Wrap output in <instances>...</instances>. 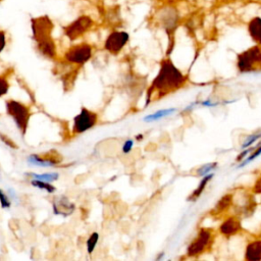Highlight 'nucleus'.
Returning a JSON list of instances; mask_svg holds the SVG:
<instances>
[{
	"instance_id": "1",
	"label": "nucleus",
	"mask_w": 261,
	"mask_h": 261,
	"mask_svg": "<svg viewBox=\"0 0 261 261\" xmlns=\"http://www.w3.org/2000/svg\"><path fill=\"white\" fill-rule=\"evenodd\" d=\"M185 81L186 77L170 60H163L157 76L149 88L147 103L153 98L160 99L161 97L176 91L185 84Z\"/></svg>"
},
{
	"instance_id": "24",
	"label": "nucleus",
	"mask_w": 261,
	"mask_h": 261,
	"mask_svg": "<svg viewBox=\"0 0 261 261\" xmlns=\"http://www.w3.org/2000/svg\"><path fill=\"white\" fill-rule=\"evenodd\" d=\"M259 138H261V133H260V134H255V135H252V136L248 137V138L245 140V142L243 143L242 148H247L248 146L252 145L255 141H257Z\"/></svg>"
},
{
	"instance_id": "5",
	"label": "nucleus",
	"mask_w": 261,
	"mask_h": 261,
	"mask_svg": "<svg viewBox=\"0 0 261 261\" xmlns=\"http://www.w3.org/2000/svg\"><path fill=\"white\" fill-rule=\"evenodd\" d=\"M98 122V115L96 112H93L85 107H83L79 114L73 117L72 124V134L80 135L90 128L94 127Z\"/></svg>"
},
{
	"instance_id": "3",
	"label": "nucleus",
	"mask_w": 261,
	"mask_h": 261,
	"mask_svg": "<svg viewBox=\"0 0 261 261\" xmlns=\"http://www.w3.org/2000/svg\"><path fill=\"white\" fill-rule=\"evenodd\" d=\"M5 108L7 114L12 118L21 136H24L32 115L29 106L19 101L10 99L5 102Z\"/></svg>"
},
{
	"instance_id": "25",
	"label": "nucleus",
	"mask_w": 261,
	"mask_h": 261,
	"mask_svg": "<svg viewBox=\"0 0 261 261\" xmlns=\"http://www.w3.org/2000/svg\"><path fill=\"white\" fill-rule=\"evenodd\" d=\"M260 154H261V146L257 147V150H256L252 155H250V156H249L245 161H243V162H242V164H240V165H239V167H243V166H245L248 162H250V161L254 160V159H255V158H257Z\"/></svg>"
},
{
	"instance_id": "10",
	"label": "nucleus",
	"mask_w": 261,
	"mask_h": 261,
	"mask_svg": "<svg viewBox=\"0 0 261 261\" xmlns=\"http://www.w3.org/2000/svg\"><path fill=\"white\" fill-rule=\"evenodd\" d=\"M128 41V34L125 32H113L105 41V49L112 54L118 53Z\"/></svg>"
},
{
	"instance_id": "9",
	"label": "nucleus",
	"mask_w": 261,
	"mask_h": 261,
	"mask_svg": "<svg viewBox=\"0 0 261 261\" xmlns=\"http://www.w3.org/2000/svg\"><path fill=\"white\" fill-rule=\"evenodd\" d=\"M92 25V19L88 16H82L75 21L71 22L68 27L64 29V34L69 40H75L82 35H84Z\"/></svg>"
},
{
	"instance_id": "11",
	"label": "nucleus",
	"mask_w": 261,
	"mask_h": 261,
	"mask_svg": "<svg viewBox=\"0 0 261 261\" xmlns=\"http://www.w3.org/2000/svg\"><path fill=\"white\" fill-rule=\"evenodd\" d=\"M53 213L55 215H60L62 217H67L71 215L74 211V204L69 201V199L65 196L55 197L52 201Z\"/></svg>"
},
{
	"instance_id": "21",
	"label": "nucleus",
	"mask_w": 261,
	"mask_h": 261,
	"mask_svg": "<svg viewBox=\"0 0 261 261\" xmlns=\"http://www.w3.org/2000/svg\"><path fill=\"white\" fill-rule=\"evenodd\" d=\"M230 203H231V196L230 195H225V196H223L220 200H219V202L217 203V205H216V209L218 210V211H223L224 209H226L229 205H230Z\"/></svg>"
},
{
	"instance_id": "17",
	"label": "nucleus",
	"mask_w": 261,
	"mask_h": 261,
	"mask_svg": "<svg viewBox=\"0 0 261 261\" xmlns=\"http://www.w3.org/2000/svg\"><path fill=\"white\" fill-rule=\"evenodd\" d=\"M176 109L175 108H168V109H163V110H159L153 114H150L146 117H144V120L149 122V121H154L157 119H160L162 117H165L167 115H170L172 112H174Z\"/></svg>"
},
{
	"instance_id": "6",
	"label": "nucleus",
	"mask_w": 261,
	"mask_h": 261,
	"mask_svg": "<svg viewBox=\"0 0 261 261\" xmlns=\"http://www.w3.org/2000/svg\"><path fill=\"white\" fill-rule=\"evenodd\" d=\"M92 56V47L89 44H79L70 47L64 53V60L69 64L82 65L86 63Z\"/></svg>"
},
{
	"instance_id": "14",
	"label": "nucleus",
	"mask_w": 261,
	"mask_h": 261,
	"mask_svg": "<svg viewBox=\"0 0 261 261\" xmlns=\"http://www.w3.org/2000/svg\"><path fill=\"white\" fill-rule=\"evenodd\" d=\"M248 31L251 38L258 44L261 45V18L256 16L252 18L248 24Z\"/></svg>"
},
{
	"instance_id": "28",
	"label": "nucleus",
	"mask_w": 261,
	"mask_h": 261,
	"mask_svg": "<svg viewBox=\"0 0 261 261\" xmlns=\"http://www.w3.org/2000/svg\"><path fill=\"white\" fill-rule=\"evenodd\" d=\"M6 46V37H5V33L3 31L0 30V53L3 51V49Z\"/></svg>"
},
{
	"instance_id": "26",
	"label": "nucleus",
	"mask_w": 261,
	"mask_h": 261,
	"mask_svg": "<svg viewBox=\"0 0 261 261\" xmlns=\"http://www.w3.org/2000/svg\"><path fill=\"white\" fill-rule=\"evenodd\" d=\"M0 139L5 143V145L6 146H8V147H10V148H12V149H15V148H17V145H15L14 144V142L9 138V137H7V136H4V135H0Z\"/></svg>"
},
{
	"instance_id": "19",
	"label": "nucleus",
	"mask_w": 261,
	"mask_h": 261,
	"mask_svg": "<svg viewBox=\"0 0 261 261\" xmlns=\"http://www.w3.org/2000/svg\"><path fill=\"white\" fill-rule=\"evenodd\" d=\"M9 71L0 74V98L5 96L9 90Z\"/></svg>"
},
{
	"instance_id": "23",
	"label": "nucleus",
	"mask_w": 261,
	"mask_h": 261,
	"mask_svg": "<svg viewBox=\"0 0 261 261\" xmlns=\"http://www.w3.org/2000/svg\"><path fill=\"white\" fill-rule=\"evenodd\" d=\"M0 205L3 209L9 208L11 206V202H10L8 196L1 189H0Z\"/></svg>"
},
{
	"instance_id": "20",
	"label": "nucleus",
	"mask_w": 261,
	"mask_h": 261,
	"mask_svg": "<svg viewBox=\"0 0 261 261\" xmlns=\"http://www.w3.org/2000/svg\"><path fill=\"white\" fill-rule=\"evenodd\" d=\"M99 241V233L98 232H92L90 234V237L88 238L87 240V243H86V246H87V251L89 254H92L93 251L95 250L96 248V245Z\"/></svg>"
},
{
	"instance_id": "18",
	"label": "nucleus",
	"mask_w": 261,
	"mask_h": 261,
	"mask_svg": "<svg viewBox=\"0 0 261 261\" xmlns=\"http://www.w3.org/2000/svg\"><path fill=\"white\" fill-rule=\"evenodd\" d=\"M31 185L36 187L37 189L44 190V191H46L49 194L54 193L55 190H56V188L53 185H51V182H47V181H43V180H39V179L31 178Z\"/></svg>"
},
{
	"instance_id": "30",
	"label": "nucleus",
	"mask_w": 261,
	"mask_h": 261,
	"mask_svg": "<svg viewBox=\"0 0 261 261\" xmlns=\"http://www.w3.org/2000/svg\"><path fill=\"white\" fill-rule=\"evenodd\" d=\"M251 150H252V149H249V150H245L243 153H241V154H240V155L237 157V160H238V161H240L241 159H243V158H244V157H245L247 154H249V152H250Z\"/></svg>"
},
{
	"instance_id": "13",
	"label": "nucleus",
	"mask_w": 261,
	"mask_h": 261,
	"mask_svg": "<svg viewBox=\"0 0 261 261\" xmlns=\"http://www.w3.org/2000/svg\"><path fill=\"white\" fill-rule=\"evenodd\" d=\"M241 229L240 220L236 217H229L220 225V232L224 236H231Z\"/></svg>"
},
{
	"instance_id": "31",
	"label": "nucleus",
	"mask_w": 261,
	"mask_h": 261,
	"mask_svg": "<svg viewBox=\"0 0 261 261\" xmlns=\"http://www.w3.org/2000/svg\"><path fill=\"white\" fill-rule=\"evenodd\" d=\"M167 1H170V2H171V1H174V0H167Z\"/></svg>"
},
{
	"instance_id": "16",
	"label": "nucleus",
	"mask_w": 261,
	"mask_h": 261,
	"mask_svg": "<svg viewBox=\"0 0 261 261\" xmlns=\"http://www.w3.org/2000/svg\"><path fill=\"white\" fill-rule=\"evenodd\" d=\"M212 177H213V173H208V174H206V175L203 177V179L201 180V182H200V185L198 186V188L193 192V194L191 195V197L189 198V200H196V199L202 194V192L204 191V189H205L207 182H209V180H210Z\"/></svg>"
},
{
	"instance_id": "7",
	"label": "nucleus",
	"mask_w": 261,
	"mask_h": 261,
	"mask_svg": "<svg viewBox=\"0 0 261 261\" xmlns=\"http://www.w3.org/2000/svg\"><path fill=\"white\" fill-rule=\"evenodd\" d=\"M27 161L30 165L38 166V167H52L58 165L62 161L61 155L55 151L51 150L42 154H31Z\"/></svg>"
},
{
	"instance_id": "15",
	"label": "nucleus",
	"mask_w": 261,
	"mask_h": 261,
	"mask_svg": "<svg viewBox=\"0 0 261 261\" xmlns=\"http://www.w3.org/2000/svg\"><path fill=\"white\" fill-rule=\"evenodd\" d=\"M32 178L39 179L47 182H53L58 179L59 174L57 172H46V173H31Z\"/></svg>"
},
{
	"instance_id": "12",
	"label": "nucleus",
	"mask_w": 261,
	"mask_h": 261,
	"mask_svg": "<svg viewBox=\"0 0 261 261\" xmlns=\"http://www.w3.org/2000/svg\"><path fill=\"white\" fill-rule=\"evenodd\" d=\"M245 258L249 261L261 260V240H256L247 246Z\"/></svg>"
},
{
	"instance_id": "27",
	"label": "nucleus",
	"mask_w": 261,
	"mask_h": 261,
	"mask_svg": "<svg viewBox=\"0 0 261 261\" xmlns=\"http://www.w3.org/2000/svg\"><path fill=\"white\" fill-rule=\"evenodd\" d=\"M133 144H134V141L133 140H126L122 146V152L123 153H128L130 150H132V147H133Z\"/></svg>"
},
{
	"instance_id": "8",
	"label": "nucleus",
	"mask_w": 261,
	"mask_h": 261,
	"mask_svg": "<svg viewBox=\"0 0 261 261\" xmlns=\"http://www.w3.org/2000/svg\"><path fill=\"white\" fill-rule=\"evenodd\" d=\"M212 239V233L211 230L206 229V228H202L197 238L190 244L189 248H188V255L189 256H197L201 253H203L208 245L210 244Z\"/></svg>"
},
{
	"instance_id": "4",
	"label": "nucleus",
	"mask_w": 261,
	"mask_h": 261,
	"mask_svg": "<svg viewBox=\"0 0 261 261\" xmlns=\"http://www.w3.org/2000/svg\"><path fill=\"white\" fill-rule=\"evenodd\" d=\"M238 67L242 72H250L261 69V48L256 45L238 56Z\"/></svg>"
},
{
	"instance_id": "2",
	"label": "nucleus",
	"mask_w": 261,
	"mask_h": 261,
	"mask_svg": "<svg viewBox=\"0 0 261 261\" xmlns=\"http://www.w3.org/2000/svg\"><path fill=\"white\" fill-rule=\"evenodd\" d=\"M32 30L39 52L46 58L55 59L56 47L51 37L52 23L50 19L47 17L34 19L32 21Z\"/></svg>"
},
{
	"instance_id": "22",
	"label": "nucleus",
	"mask_w": 261,
	"mask_h": 261,
	"mask_svg": "<svg viewBox=\"0 0 261 261\" xmlns=\"http://www.w3.org/2000/svg\"><path fill=\"white\" fill-rule=\"evenodd\" d=\"M217 166V163L213 162V163H207V164H204L203 166H201L199 169H198V175H206L208 173H210V171H212L215 167Z\"/></svg>"
},
{
	"instance_id": "29",
	"label": "nucleus",
	"mask_w": 261,
	"mask_h": 261,
	"mask_svg": "<svg viewBox=\"0 0 261 261\" xmlns=\"http://www.w3.org/2000/svg\"><path fill=\"white\" fill-rule=\"evenodd\" d=\"M254 192L257 194H261V177H259L254 185Z\"/></svg>"
}]
</instances>
